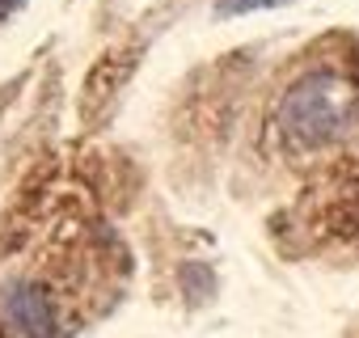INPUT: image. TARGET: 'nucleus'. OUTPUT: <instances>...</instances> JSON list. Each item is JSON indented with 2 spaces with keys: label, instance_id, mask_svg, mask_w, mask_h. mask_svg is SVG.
Here are the masks:
<instances>
[{
  "label": "nucleus",
  "instance_id": "1",
  "mask_svg": "<svg viewBox=\"0 0 359 338\" xmlns=\"http://www.w3.org/2000/svg\"><path fill=\"white\" fill-rule=\"evenodd\" d=\"M351 110H355V89L334 72H313L287 93L279 123L292 144L317 148L351 123Z\"/></svg>",
  "mask_w": 359,
  "mask_h": 338
},
{
  "label": "nucleus",
  "instance_id": "2",
  "mask_svg": "<svg viewBox=\"0 0 359 338\" xmlns=\"http://www.w3.org/2000/svg\"><path fill=\"white\" fill-rule=\"evenodd\" d=\"M5 313H9V321H13L26 338H55V330H60L55 296H51L43 283H18V288L5 296Z\"/></svg>",
  "mask_w": 359,
  "mask_h": 338
},
{
  "label": "nucleus",
  "instance_id": "3",
  "mask_svg": "<svg viewBox=\"0 0 359 338\" xmlns=\"http://www.w3.org/2000/svg\"><path fill=\"white\" fill-rule=\"evenodd\" d=\"M279 5H287V0H220V13L224 18H237V13H254V9H279Z\"/></svg>",
  "mask_w": 359,
  "mask_h": 338
},
{
  "label": "nucleus",
  "instance_id": "4",
  "mask_svg": "<svg viewBox=\"0 0 359 338\" xmlns=\"http://www.w3.org/2000/svg\"><path fill=\"white\" fill-rule=\"evenodd\" d=\"M18 5H22V0H0V18H9V13H13Z\"/></svg>",
  "mask_w": 359,
  "mask_h": 338
}]
</instances>
